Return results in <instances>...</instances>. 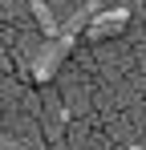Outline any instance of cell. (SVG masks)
Segmentation results:
<instances>
[{
    "mask_svg": "<svg viewBox=\"0 0 146 150\" xmlns=\"http://www.w3.org/2000/svg\"><path fill=\"white\" fill-rule=\"evenodd\" d=\"M73 41H77V37L61 33V37H53V41H45V45H41L37 61H33V81H37V85H49V81L57 77L61 61H65V57H69V49H73Z\"/></svg>",
    "mask_w": 146,
    "mask_h": 150,
    "instance_id": "obj_1",
    "label": "cell"
},
{
    "mask_svg": "<svg viewBox=\"0 0 146 150\" xmlns=\"http://www.w3.org/2000/svg\"><path fill=\"white\" fill-rule=\"evenodd\" d=\"M28 12L37 16V25H41V33H45V41L61 37V25H57V16H53V8H49L45 0H28Z\"/></svg>",
    "mask_w": 146,
    "mask_h": 150,
    "instance_id": "obj_3",
    "label": "cell"
},
{
    "mask_svg": "<svg viewBox=\"0 0 146 150\" xmlns=\"http://www.w3.org/2000/svg\"><path fill=\"white\" fill-rule=\"evenodd\" d=\"M0 150H21V146H16V138H0Z\"/></svg>",
    "mask_w": 146,
    "mask_h": 150,
    "instance_id": "obj_4",
    "label": "cell"
},
{
    "mask_svg": "<svg viewBox=\"0 0 146 150\" xmlns=\"http://www.w3.org/2000/svg\"><path fill=\"white\" fill-rule=\"evenodd\" d=\"M126 150H142V146H126Z\"/></svg>",
    "mask_w": 146,
    "mask_h": 150,
    "instance_id": "obj_5",
    "label": "cell"
},
{
    "mask_svg": "<svg viewBox=\"0 0 146 150\" xmlns=\"http://www.w3.org/2000/svg\"><path fill=\"white\" fill-rule=\"evenodd\" d=\"M130 25V8H101V12H94V21L85 25V37L89 41H106V37H118L122 28Z\"/></svg>",
    "mask_w": 146,
    "mask_h": 150,
    "instance_id": "obj_2",
    "label": "cell"
}]
</instances>
